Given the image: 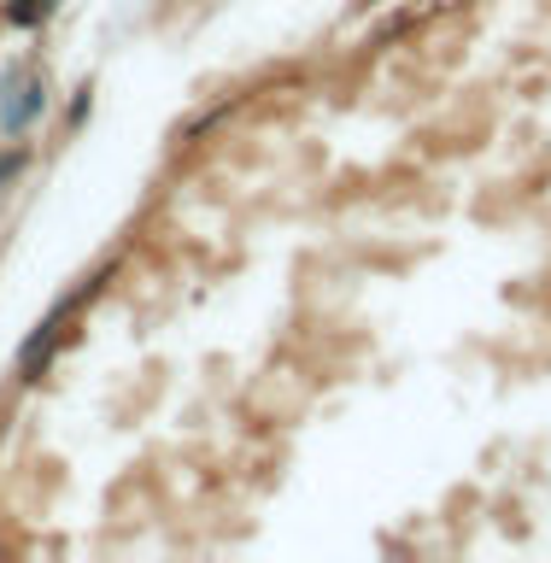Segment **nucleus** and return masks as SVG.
Returning <instances> with one entry per match:
<instances>
[{"label":"nucleus","mask_w":551,"mask_h":563,"mask_svg":"<svg viewBox=\"0 0 551 563\" xmlns=\"http://www.w3.org/2000/svg\"><path fill=\"white\" fill-rule=\"evenodd\" d=\"M106 276H112V271H100V276H88V282H82V288H77V294H65V299H59V306H53V311L42 317V323H35V334H30V341H24V352H18V376H24V382H35V376H42V369H47V352H53V341H59V329H65V317H70V311H77V306H82V299H88V294H95V288H100V282H106Z\"/></svg>","instance_id":"f03ea898"},{"label":"nucleus","mask_w":551,"mask_h":563,"mask_svg":"<svg viewBox=\"0 0 551 563\" xmlns=\"http://www.w3.org/2000/svg\"><path fill=\"white\" fill-rule=\"evenodd\" d=\"M47 12H53V0H7V24H18V30L47 24Z\"/></svg>","instance_id":"7ed1b4c3"},{"label":"nucleus","mask_w":551,"mask_h":563,"mask_svg":"<svg viewBox=\"0 0 551 563\" xmlns=\"http://www.w3.org/2000/svg\"><path fill=\"white\" fill-rule=\"evenodd\" d=\"M42 112H47V77L12 65L7 82H0V135H24L30 123H42Z\"/></svg>","instance_id":"f257e3e1"},{"label":"nucleus","mask_w":551,"mask_h":563,"mask_svg":"<svg viewBox=\"0 0 551 563\" xmlns=\"http://www.w3.org/2000/svg\"><path fill=\"white\" fill-rule=\"evenodd\" d=\"M18 165H24V153H12V158H0V183H12Z\"/></svg>","instance_id":"39448f33"},{"label":"nucleus","mask_w":551,"mask_h":563,"mask_svg":"<svg viewBox=\"0 0 551 563\" xmlns=\"http://www.w3.org/2000/svg\"><path fill=\"white\" fill-rule=\"evenodd\" d=\"M434 7H458V0H434Z\"/></svg>","instance_id":"423d86ee"},{"label":"nucleus","mask_w":551,"mask_h":563,"mask_svg":"<svg viewBox=\"0 0 551 563\" xmlns=\"http://www.w3.org/2000/svg\"><path fill=\"white\" fill-rule=\"evenodd\" d=\"M88 106H95V88L82 82V88H77V100H70V130H77V123L88 118Z\"/></svg>","instance_id":"20e7f679"}]
</instances>
